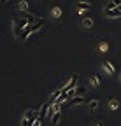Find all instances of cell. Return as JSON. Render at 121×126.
Segmentation results:
<instances>
[{"instance_id": "cell-1", "label": "cell", "mask_w": 121, "mask_h": 126, "mask_svg": "<svg viewBox=\"0 0 121 126\" xmlns=\"http://www.w3.org/2000/svg\"><path fill=\"white\" fill-rule=\"evenodd\" d=\"M77 81H79V75L77 74H74L67 82H63L62 86H60V89H62V93H69V91H72V89H75L77 88Z\"/></svg>"}, {"instance_id": "cell-2", "label": "cell", "mask_w": 121, "mask_h": 126, "mask_svg": "<svg viewBox=\"0 0 121 126\" xmlns=\"http://www.w3.org/2000/svg\"><path fill=\"white\" fill-rule=\"evenodd\" d=\"M86 102V96H75L72 100L67 102V107H72V105H79V103H84Z\"/></svg>"}, {"instance_id": "cell-3", "label": "cell", "mask_w": 121, "mask_h": 126, "mask_svg": "<svg viewBox=\"0 0 121 126\" xmlns=\"http://www.w3.org/2000/svg\"><path fill=\"white\" fill-rule=\"evenodd\" d=\"M102 68H104L105 72H107L109 75H114V65H112V61H104Z\"/></svg>"}, {"instance_id": "cell-4", "label": "cell", "mask_w": 121, "mask_h": 126, "mask_svg": "<svg viewBox=\"0 0 121 126\" xmlns=\"http://www.w3.org/2000/svg\"><path fill=\"white\" fill-rule=\"evenodd\" d=\"M107 18H121V9H112V11H104Z\"/></svg>"}, {"instance_id": "cell-5", "label": "cell", "mask_w": 121, "mask_h": 126, "mask_svg": "<svg viewBox=\"0 0 121 126\" xmlns=\"http://www.w3.org/2000/svg\"><path fill=\"white\" fill-rule=\"evenodd\" d=\"M30 33H32V25H28V26L21 32V35H19L18 39H19V40H25V39H28V35H30Z\"/></svg>"}, {"instance_id": "cell-6", "label": "cell", "mask_w": 121, "mask_h": 126, "mask_svg": "<svg viewBox=\"0 0 121 126\" xmlns=\"http://www.w3.org/2000/svg\"><path fill=\"white\" fill-rule=\"evenodd\" d=\"M75 5H77V9H79L81 12H83V11H89V9H91V4H88V2H77Z\"/></svg>"}, {"instance_id": "cell-7", "label": "cell", "mask_w": 121, "mask_h": 126, "mask_svg": "<svg viewBox=\"0 0 121 126\" xmlns=\"http://www.w3.org/2000/svg\"><path fill=\"white\" fill-rule=\"evenodd\" d=\"M98 105H100L98 100H89V102H88V109L91 110V112H95V110L98 109Z\"/></svg>"}, {"instance_id": "cell-8", "label": "cell", "mask_w": 121, "mask_h": 126, "mask_svg": "<svg viewBox=\"0 0 121 126\" xmlns=\"http://www.w3.org/2000/svg\"><path fill=\"white\" fill-rule=\"evenodd\" d=\"M107 107H109L111 110H118V109H119V102H118L116 98H111L109 103H107Z\"/></svg>"}, {"instance_id": "cell-9", "label": "cell", "mask_w": 121, "mask_h": 126, "mask_svg": "<svg viewBox=\"0 0 121 126\" xmlns=\"http://www.w3.org/2000/svg\"><path fill=\"white\" fill-rule=\"evenodd\" d=\"M81 26H83V28H91V26H93V19H91V18L81 19Z\"/></svg>"}, {"instance_id": "cell-10", "label": "cell", "mask_w": 121, "mask_h": 126, "mask_svg": "<svg viewBox=\"0 0 121 126\" xmlns=\"http://www.w3.org/2000/svg\"><path fill=\"white\" fill-rule=\"evenodd\" d=\"M60 119H62V110H58V112L51 117V124H58V123H60Z\"/></svg>"}, {"instance_id": "cell-11", "label": "cell", "mask_w": 121, "mask_h": 126, "mask_svg": "<svg viewBox=\"0 0 121 126\" xmlns=\"http://www.w3.org/2000/svg\"><path fill=\"white\" fill-rule=\"evenodd\" d=\"M89 84H91V86H98L100 84V75H91V77H89Z\"/></svg>"}, {"instance_id": "cell-12", "label": "cell", "mask_w": 121, "mask_h": 126, "mask_svg": "<svg viewBox=\"0 0 121 126\" xmlns=\"http://www.w3.org/2000/svg\"><path fill=\"white\" fill-rule=\"evenodd\" d=\"M51 12H53V16H54V18H62V7H58V5H54Z\"/></svg>"}, {"instance_id": "cell-13", "label": "cell", "mask_w": 121, "mask_h": 126, "mask_svg": "<svg viewBox=\"0 0 121 126\" xmlns=\"http://www.w3.org/2000/svg\"><path fill=\"white\" fill-rule=\"evenodd\" d=\"M98 51L107 53V51H109V44H107V42H100V44H98Z\"/></svg>"}, {"instance_id": "cell-14", "label": "cell", "mask_w": 121, "mask_h": 126, "mask_svg": "<svg viewBox=\"0 0 121 126\" xmlns=\"http://www.w3.org/2000/svg\"><path fill=\"white\" fill-rule=\"evenodd\" d=\"M19 11L26 12V11H28V2H25V0H21V2H19Z\"/></svg>"}, {"instance_id": "cell-15", "label": "cell", "mask_w": 121, "mask_h": 126, "mask_svg": "<svg viewBox=\"0 0 121 126\" xmlns=\"http://www.w3.org/2000/svg\"><path fill=\"white\" fill-rule=\"evenodd\" d=\"M112 2H114V5H116V7H118V9H119V7H121V0H112Z\"/></svg>"}, {"instance_id": "cell-16", "label": "cell", "mask_w": 121, "mask_h": 126, "mask_svg": "<svg viewBox=\"0 0 121 126\" xmlns=\"http://www.w3.org/2000/svg\"><path fill=\"white\" fill-rule=\"evenodd\" d=\"M40 124H42V119H37V121H35L32 126H40Z\"/></svg>"}, {"instance_id": "cell-17", "label": "cell", "mask_w": 121, "mask_h": 126, "mask_svg": "<svg viewBox=\"0 0 121 126\" xmlns=\"http://www.w3.org/2000/svg\"><path fill=\"white\" fill-rule=\"evenodd\" d=\"M89 126H102V123H91Z\"/></svg>"}, {"instance_id": "cell-18", "label": "cell", "mask_w": 121, "mask_h": 126, "mask_svg": "<svg viewBox=\"0 0 121 126\" xmlns=\"http://www.w3.org/2000/svg\"><path fill=\"white\" fill-rule=\"evenodd\" d=\"M119 79H121V75H119Z\"/></svg>"}]
</instances>
